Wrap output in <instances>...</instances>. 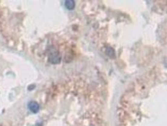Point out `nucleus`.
<instances>
[{"mask_svg":"<svg viewBox=\"0 0 167 126\" xmlns=\"http://www.w3.org/2000/svg\"><path fill=\"white\" fill-rule=\"evenodd\" d=\"M48 60L50 63L53 64H58L61 61V56L57 50H53L49 53Z\"/></svg>","mask_w":167,"mask_h":126,"instance_id":"1","label":"nucleus"},{"mask_svg":"<svg viewBox=\"0 0 167 126\" xmlns=\"http://www.w3.org/2000/svg\"><path fill=\"white\" fill-rule=\"evenodd\" d=\"M29 110L33 114H37L40 110V106L35 101H31L28 104Z\"/></svg>","mask_w":167,"mask_h":126,"instance_id":"2","label":"nucleus"},{"mask_svg":"<svg viewBox=\"0 0 167 126\" xmlns=\"http://www.w3.org/2000/svg\"><path fill=\"white\" fill-rule=\"evenodd\" d=\"M65 6L68 10H71L75 8L76 4H75V2L73 0H66L65 2Z\"/></svg>","mask_w":167,"mask_h":126,"instance_id":"3","label":"nucleus"},{"mask_svg":"<svg viewBox=\"0 0 167 126\" xmlns=\"http://www.w3.org/2000/svg\"><path fill=\"white\" fill-rule=\"evenodd\" d=\"M106 53H107V54L110 57H113L114 56V51L111 47L108 48L106 50Z\"/></svg>","mask_w":167,"mask_h":126,"instance_id":"4","label":"nucleus"}]
</instances>
